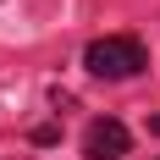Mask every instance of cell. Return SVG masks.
Listing matches in <instances>:
<instances>
[{
	"instance_id": "1",
	"label": "cell",
	"mask_w": 160,
	"mask_h": 160,
	"mask_svg": "<svg viewBox=\"0 0 160 160\" xmlns=\"http://www.w3.org/2000/svg\"><path fill=\"white\" fill-rule=\"evenodd\" d=\"M83 66H88L94 78L122 83V78H138V72L149 66V55H144V44H138V39H127V33H111V39H94V44L83 50Z\"/></svg>"
},
{
	"instance_id": "2",
	"label": "cell",
	"mask_w": 160,
	"mask_h": 160,
	"mask_svg": "<svg viewBox=\"0 0 160 160\" xmlns=\"http://www.w3.org/2000/svg\"><path fill=\"white\" fill-rule=\"evenodd\" d=\"M127 127L116 122V116H99V122H88V132H83V155L88 160H122L127 155Z\"/></svg>"
},
{
	"instance_id": "3",
	"label": "cell",
	"mask_w": 160,
	"mask_h": 160,
	"mask_svg": "<svg viewBox=\"0 0 160 160\" xmlns=\"http://www.w3.org/2000/svg\"><path fill=\"white\" fill-rule=\"evenodd\" d=\"M149 132H155V138H160V116H149Z\"/></svg>"
}]
</instances>
